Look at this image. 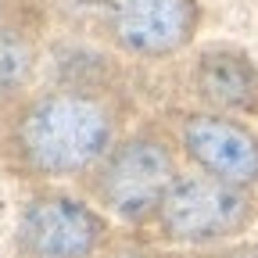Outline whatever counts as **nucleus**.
<instances>
[{"instance_id": "nucleus-1", "label": "nucleus", "mask_w": 258, "mask_h": 258, "mask_svg": "<svg viewBox=\"0 0 258 258\" xmlns=\"http://www.w3.org/2000/svg\"><path fill=\"white\" fill-rule=\"evenodd\" d=\"M115 147V111L93 93L29 97L0 125V165L25 179L83 176Z\"/></svg>"}, {"instance_id": "nucleus-2", "label": "nucleus", "mask_w": 258, "mask_h": 258, "mask_svg": "<svg viewBox=\"0 0 258 258\" xmlns=\"http://www.w3.org/2000/svg\"><path fill=\"white\" fill-rule=\"evenodd\" d=\"M258 215L247 186L222 183L205 172L179 176L154 212V230L169 244H215L244 233Z\"/></svg>"}, {"instance_id": "nucleus-3", "label": "nucleus", "mask_w": 258, "mask_h": 258, "mask_svg": "<svg viewBox=\"0 0 258 258\" xmlns=\"http://www.w3.org/2000/svg\"><path fill=\"white\" fill-rule=\"evenodd\" d=\"M176 179L179 172L172 147L154 133H137L108 151V158L93 169L90 190L97 205H104L118 219L147 222Z\"/></svg>"}, {"instance_id": "nucleus-4", "label": "nucleus", "mask_w": 258, "mask_h": 258, "mask_svg": "<svg viewBox=\"0 0 258 258\" xmlns=\"http://www.w3.org/2000/svg\"><path fill=\"white\" fill-rule=\"evenodd\" d=\"M108 240V219L69 198V194H36L18 215L15 251L18 258H97Z\"/></svg>"}, {"instance_id": "nucleus-5", "label": "nucleus", "mask_w": 258, "mask_h": 258, "mask_svg": "<svg viewBox=\"0 0 258 258\" xmlns=\"http://www.w3.org/2000/svg\"><path fill=\"white\" fill-rule=\"evenodd\" d=\"M104 22L122 50L165 57L190 43L198 29V0H108Z\"/></svg>"}, {"instance_id": "nucleus-6", "label": "nucleus", "mask_w": 258, "mask_h": 258, "mask_svg": "<svg viewBox=\"0 0 258 258\" xmlns=\"http://www.w3.org/2000/svg\"><path fill=\"white\" fill-rule=\"evenodd\" d=\"M183 154L205 176H215L233 186L258 183V133L244 122L222 118L215 111H194L179 122Z\"/></svg>"}, {"instance_id": "nucleus-7", "label": "nucleus", "mask_w": 258, "mask_h": 258, "mask_svg": "<svg viewBox=\"0 0 258 258\" xmlns=\"http://www.w3.org/2000/svg\"><path fill=\"white\" fill-rule=\"evenodd\" d=\"M190 79L201 101L219 111H258V69L237 47H205Z\"/></svg>"}, {"instance_id": "nucleus-8", "label": "nucleus", "mask_w": 258, "mask_h": 258, "mask_svg": "<svg viewBox=\"0 0 258 258\" xmlns=\"http://www.w3.org/2000/svg\"><path fill=\"white\" fill-rule=\"evenodd\" d=\"M32 72H36L32 40L18 29H0V111L18 104V97L32 83Z\"/></svg>"}, {"instance_id": "nucleus-9", "label": "nucleus", "mask_w": 258, "mask_h": 258, "mask_svg": "<svg viewBox=\"0 0 258 258\" xmlns=\"http://www.w3.org/2000/svg\"><path fill=\"white\" fill-rule=\"evenodd\" d=\"M97 258H158L154 251H144V247H111L104 254H97Z\"/></svg>"}, {"instance_id": "nucleus-10", "label": "nucleus", "mask_w": 258, "mask_h": 258, "mask_svg": "<svg viewBox=\"0 0 258 258\" xmlns=\"http://www.w3.org/2000/svg\"><path fill=\"white\" fill-rule=\"evenodd\" d=\"M212 258H258V244H240L233 251H222V254H212Z\"/></svg>"}]
</instances>
